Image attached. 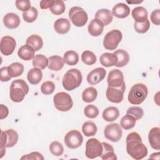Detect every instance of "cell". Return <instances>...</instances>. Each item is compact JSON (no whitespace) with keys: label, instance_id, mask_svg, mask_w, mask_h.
<instances>
[{"label":"cell","instance_id":"1","mask_svg":"<svg viewBox=\"0 0 160 160\" xmlns=\"http://www.w3.org/2000/svg\"><path fill=\"white\" fill-rule=\"evenodd\" d=\"M126 151L136 160H140L148 155V148L142 142L140 135L136 132L129 133L126 137Z\"/></svg>","mask_w":160,"mask_h":160},{"label":"cell","instance_id":"2","mask_svg":"<svg viewBox=\"0 0 160 160\" xmlns=\"http://www.w3.org/2000/svg\"><path fill=\"white\" fill-rule=\"evenodd\" d=\"M29 92V86L23 79L14 80L10 86V99L15 102H21Z\"/></svg>","mask_w":160,"mask_h":160},{"label":"cell","instance_id":"3","mask_svg":"<svg viewBox=\"0 0 160 160\" xmlns=\"http://www.w3.org/2000/svg\"><path fill=\"white\" fill-rule=\"evenodd\" d=\"M82 80V76L81 71L78 69H71L62 78V86L67 91H72L81 85Z\"/></svg>","mask_w":160,"mask_h":160},{"label":"cell","instance_id":"4","mask_svg":"<svg viewBox=\"0 0 160 160\" xmlns=\"http://www.w3.org/2000/svg\"><path fill=\"white\" fill-rule=\"evenodd\" d=\"M148 93V88L142 83H138L132 86L129 92L128 99L129 102L134 105L141 104L146 98Z\"/></svg>","mask_w":160,"mask_h":160},{"label":"cell","instance_id":"5","mask_svg":"<svg viewBox=\"0 0 160 160\" xmlns=\"http://www.w3.org/2000/svg\"><path fill=\"white\" fill-rule=\"evenodd\" d=\"M18 140V134L13 129H7L1 131V158L3 157L6 152V148H12Z\"/></svg>","mask_w":160,"mask_h":160},{"label":"cell","instance_id":"6","mask_svg":"<svg viewBox=\"0 0 160 160\" xmlns=\"http://www.w3.org/2000/svg\"><path fill=\"white\" fill-rule=\"evenodd\" d=\"M53 102L55 108L62 112L68 111L73 106V101L71 96L65 92L56 93L54 96Z\"/></svg>","mask_w":160,"mask_h":160},{"label":"cell","instance_id":"7","mask_svg":"<svg viewBox=\"0 0 160 160\" xmlns=\"http://www.w3.org/2000/svg\"><path fill=\"white\" fill-rule=\"evenodd\" d=\"M69 18L72 24L77 27L84 26L88 19L87 12L79 6H74L70 9Z\"/></svg>","mask_w":160,"mask_h":160},{"label":"cell","instance_id":"8","mask_svg":"<svg viewBox=\"0 0 160 160\" xmlns=\"http://www.w3.org/2000/svg\"><path fill=\"white\" fill-rule=\"evenodd\" d=\"M122 34L118 29H112L109 31L103 40L104 48L108 50H115L121 41Z\"/></svg>","mask_w":160,"mask_h":160},{"label":"cell","instance_id":"9","mask_svg":"<svg viewBox=\"0 0 160 160\" xmlns=\"http://www.w3.org/2000/svg\"><path fill=\"white\" fill-rule=\"evenodd\" d=\"M103 151L102 142L96 138L88 139L86 143L85 155L89 159H94L101 156Z\"/></svg>","mask_w":160,"mask_h":160},{"label":"cell","instance_id":"10","mask_svg":"<svg viewBox=\"0 0 160 160\" xmlns=\"http://www.w3.org/2000/svg\"><path fill=\"white\" fill-rule=\"evenodd\" d=\"M83 142V137L77 130L69 131L64 137V143L70 149H76L81 146Z\"/></svg>","mask_w":160,"mask_h":160},{"label":"cell","instance_id":"11","mask_svg":"<svg viewBox=\"0 0 160 160\" xmlns=\"http://www.w3.org/2000/svg\"><path fill=\"white\" fill-rule=\"evenodd\" d=\"M104 134L106 139L112 142L119 141L122 134L121 126L118 123H111L108 124L104 130Z\"/></svg>","mask_w":160,"mask_h":160},{"label":"cell","instance_id":"12","mask_svg":"<svg viewBox=\"0 0 160 160\" xmlns=\"http://www.w3.org/2000/svg\"><path fill=\"white\" fill-rule=\"evenodd\" d=\"M125 89V82H124L121 86L118 88L108 86L106 92V96L107 99L110 102L113 103L121 102L123 100Z\"/></svg>","mask_w":160,"mask_h":160},{"label":"cell","instance_id":"13","mask_svg":"<svg viewBox=\"0 0 160 160\" xmlns=\"http://www.w3.org/2000/svg\"><path fill=\"white\" fill-rule=\"evenodd\" d=\"M1 52L4 56H9L14 52L16 46V40L11 36H5L1 39Z\"/></svg>","mask_w":160,"mask_h":160},{"label":"cell","instance_id":"14","mask_svg":"<svg viewBox=\"0 0 160 160\" xmlns=\"http://www.w3.org/2000/svg\"><path fill=\"white\" fill-rule=\"evenodd\" d=\"M107 81L108 86L118 88L124 82L123 73L118 69H112L108 73Z\"/></svg>","mask_w":160,"mask_h":160},{"label":"cell","instance_id":"15","mask_svg":"<svg viewBox=\"0 0 160 160\" xmlns=\"http://www.w3.org/2000/svg\"><path fill=\"white\" fill-rule=\"evenodd\" d=\"M106 71L103 68H97L88 73L86 79L91 85H96L104 79Z\"/></svg>","mask_w":160,"mask_h":160},{"label":"cell","instance_id":"16","mask_svg":"<svg viewBox=\"0 0 160 160\" xmlns=\"http://www.w3.org/2000/svg\"><path fill=\"white\" fill-rule=\"evenodd\" d=\"M148 141L152 148L160 149V128L154 127L151 129L148 134Z\"/></svg>","mask_w":160,"mask_h":160},{"label":"cell","instance_id":"17","mask_svg":"<svg viewBox=\"0 0 160 160\" xmlns=\"http://www.w3.org/2000/svg\"><path fill=\"white\" fill-rule=\"evenodd\" d=\"M104 25L99 19L94 18L91 20L88 27V30L90 35L92 36H99L104 30Z\"/></svg>","mask_w":160,"mask_h":160},{"label":"cell","instance_id":"18","mask_svg":"<svg viewBox=\"0 0 160 160\" xmlns=\"http://www.w3.org/2000/svg\"><path fill=\"white\" fill-rule=\"evenodd\" d=\"M20 18L15 13L9 12L3 18V23L4 26L9 29H15L20 24Z\"/></svg>","mask_w":160,"mask_h":160},{"label":"cell","instance_id":"19","mask_svg":"<svg viewBox=\"0 0 160 160\" xmlns=\"http://www.w3.org/2000/svg\"><path fill=\"white\" fill-rule=\"evenodd\" d=\"M112 14L118 18H125L129 15L130 9L127 4L120 2L113 7Z\"/></svg>","mask_w":160,"mask_h":160},{"label":"cell","instance_id":"20","mask_svg":"<svg viewBox=\"0 0 160 160\" xmlns=\"http://www.w3.org/2000/svg\"><path fill=\"white\" fill-rule=\"evenodd\" d=\"M71 28L69 21L66 18L58 19L54 24V29L56 32L60 34H64L69 32Z\"/></svg>","mask_w":160,"mask_h":160},{"label":"cell","instance_id":"21","mask_svg":"<svg viewBox=\"0 0 160 160\" xmlns=\"http://www.w3.org/2000/svg\"><path fill=\"white\" fill-rule=\"evenodd\" d=\"M18 55L24 61H30L35 56V51L32 47L26 44L19 48L18 51Z\"/></svg>","mask_w":160,"mask_h":160},{"label":"cell","instance_id":"22","mask_svg":"<svg viewBox=\"0 0 160 160\" xmlns=\"http://www.w3.org/2000/svg\"><path fill=\"white\" fill-rule=\"evenodd\" d=\"M95 18L100 20L104 26L110 24L113 19V15L108 9H99L95 14Z\"/></svg>","mask_w":160,"mask_h":160},{"label":"cell","instance_id":"23","mask_svg":"<svg viewBox=\"0 0 160 160\" xmlns=\"http://www.w3.org/2000/svg\"><path fill=\"white\" fill-rule=\"evenodd\" d=\"M99 61L101 65L104 67L109 68L116 65L118 58L114 53L104 52L101 55L99 58Z\"/></svg>","mask_w":160,"mask_h":160},{"label":"cell","instance_id":"24","mask_svg":"<svg viewBox=\"0 0 160 160\" xmlns=\"http://www.w3.org/2000/svg\"><path fill=\"white\" fill-rule=\"evenodd\" d=\"M133 19L138 22H143L148 19V13L146 8L142 6L134 8L131 12Z\"/></svg>","mask_w":160,"mask_h":160},{"label":"cell","instance_id":"25","mask_svg":"<svg viewBox=\"0 0 160 160\" xmlns=\"http://www.w3.org/2000/svg\"><path fill=\"white\" fill-rule=\"evenodd\" d=\"M48 69L52 71H58L61 70L64 67V60L63 58H62L59 56L54 55L50 56L48 58Z\"/></svg>","mask_w":160,"mask_h":160},{"label":"cell","instance_id":"26","mask_svg":"<svg viewBox=\"0 0 160 160\" xmlns=\"http://www.w3.org/2000/svg\"><path fill=\"white\" fill-rule=\"evenodd\" d=\"M119 116V109L114 106H109L106 108L102 114V118L107 122H112L116 120Z\"/></svg>","mask_w":160,"mask_h":160},{"label":"cell","instance_id":"27","mask_svg":"<svg viewBox=\"0 0 160 160\" xmlns=\"http://www.w3.org/2000/svg\"><path fill=\"white\" fill-rule=\"evenodd\" d=\"M113 53L118 58V62L115 66L118 68H122L128 64L129 61V55L126 51L120 49L115 51Z\"/></svg>","mask_w":160,"mask_h":160},{"label":"cell","instance_id":"28","mask_svg":"<svg viewBox=\"0 0 160 160\" xmlns=\"http://www.w3.org/2000/svg\"><path fill=\"white\" fill-rule=\"evenodd\" d=\"M42 78V72L41 69L36 68L31 69L27 75V79L30 84L36 85L38 84Z\"/></svg>","mask_w":160,"mask_h":160},{"label":"cell","instance_id":"29","mask_svg":"<svg viewBox=\"0 0 160 160\" xmlns=\"http://www.w3.org/2000/svg\"><path fill=\"white\" fill-rule=\"evenodd\" d=\"M103 146V151L101 156L102 160H116L117 156L114 153L113 147L108 142H102Z\"/></svg>","mask_w":160,"mask_h":160},{"label":"cell","instance_id":"30","mask_svg":"<svg viewBox=\"0 0 160 160\" xmlns=\"http://www.w3.org/2000/svg\"><path fill=\"white\" fill-rule=\"evenodd\" d=\"M26 44L32 47L35 51H38L42 48L43 41L39 36L37 34H32L27 38Z\"/></svg>","mask_w":160,"mask_h":160},{"label":"cell","instance_id":"31","mask_svg":"<svg viewBox=\"0 0 160 160\" xmlns=\"http://www.w3.org/2000/svg\"><path fill=\"white\" fill-rule=\"evenodd\" d=\"M98 91L94 87H89L84 90L82 94V99L85 102H93L97 98Z\"/></svg>","mask_w":160,"mask_h":160},{"label":"cell","instance_id":"32","mask_svg":"<svg viewBox=\"0 0 160 160\" xmlns=\"http://www.w3.org/2000/svg\"><path fill=\"white\" fill-rule=\"evenodd\" d=\"M8 71L11 78L18 77L24 72V66L20 62H13L8 66Z\"/></svg>","mask_w":160,"mask_h":160},{"label":"cell","instance_id":"33","mask_svg":"<svg viewBox=\"0 0 160 160\" xmlns=\"http://www.w3.org/2000/svg\"><path fill=\"white\" fill-rule=\"evenodd\" d=\"M48 59L42 54H37L32 59V66L39 69H45L48 65Z\"/></svg>","mask_w":160,"mask_h":160},{"label":"cell","instance_id":"34","mask_svg":"<svg viewBox=\"0 0 160 160\" xmlns=\"http://www.w3.org/2000/svg\"><path fill=\"white\" fill-rule=\"evenodd\" d=\"M64 62L69 66H74L79 62L78 54L74 51H68L63 56Z\"/></svg>","mask_w":160,"mask_h":160},{"label":"cell","instance_id":"35","mask_svg":"<svg viewBox=\"0 0 160 160\" xmlns=\"http://www.w3.org/2000/svg\"><path fill=\"white\" fill-rule=\"evenodd\" d=\"M97 130L98 128L96 125L91 121L85 122L82 126V131L87 137L94 136L97 132Z\"/></svg>","mask_w":160,"mask_h":160},{"label":"cell","instance_id":"36","mask_svg":"<svg viewBox=\"0 0 160 160\" xmlns=\"http://www.w3.org/2000/svg\"><path fill=\"white\" fill-rule=\"evenodd\" d=\"M136 120L133 116L127 114L126 115L124 116L121 118V122H120V126L124 129L129 130L134 127L136 124Z\"/></svg>","mask_w":160,"mask_h":160},{"label":"cell","instance_id":"37","mask_svg":"<svg viewBox=\"0 0 160 160\" xmlns=\"http://www.w3.org/2000/svg\"><path fill=\"white\" fill-rule=\"evenodd\" d=\"M66 9L64 2L62 0H56L53 5L49 8L51 12L56 16H59L64 13Z\"/></svg>","mask_w":160,"mask_h":160},{"label":"cell","instance_id":"38","mask_svg":"<svg viewBox=\"0 0 160 160\" xmlns=\"http://www.w3.org/2000/svg\"><path fill=\"white\" fill-rule=\"evenodd\" d=\"M81 60L86 65H92L97 60L94 53L91 51H84L81 54Z\"/></svg>","mask_w":160,"mask_h":160},{"label":"cell","instance_id":"39","mask_svg":"<svg viewBox=\"0 0 160 160\" xmlns=\"http://www.w3.org/2000/svg\"><path fill=\"white\" fill-rule=\"evenodd\" d=\"M38 12L34 7H31L28 11L23 12L22 18L27 22H32L35 21L38 18Z\"/></svg>","mask_w":160,"mask_h":160},{"label":"cell","instance_id":"40","mask_svg":"<svg viewBox=\"0 0 160 160\" xmlns=\"http://www.w3.org/2000/svg\"><path fill=\"white\" fill-rule=\"evenodd\" d=\"M49 148L51 153L56 156H60L64 152V148L62 144L56 141L52 142Z\"/></svg>","mask_w":160,"mask_h":160},{"label":"cell","instance_id":"41","mask_svg":"<svg viewBox=\"0 0 160 160\" xmlns=\"http://www.w3.org/2000/svg\"><path fill=\"white\" fill-rule=\"evenodd\" d=\"M99 109L98 108L93 105V104H89L85 107L84 109V115L89 118L94 119L96 118L99 114Z\"/></svg>","mask_w":160,"mask_h":160},{"label":"cell","instance_id":"42","mask_svg":"<svg viewBox=\"0 0 160 160\" xmlns=\"http://www.w3.org/2000/svg\"><path fill=\"white\" fill-rule=\"evenodd\" d=\"M126 112L128 114L133 116L136 121L141 119L144 115L143 109L139 106L130 107L128 109Z\"/></svg>","mask_w":160,"mask_h":160},{"label":"cell","instance_id":"43","mask_svg":"<svg viewBox=\"0 0 160 160\" xmlns=\"http://www.w3.org/2000/svg\"><path fill=\"white\" fill-rule=\"evenodd\" d=\"M150 28V22L148 19L143 22H135L134 24V28L135 31L139 34H144Z\"/></svg>","mask_w":160,"mask_h":160},{"label":"cell","instance_id":"44","mask_svg":"<svg viewBox=\"0 0 160 160\" xmlns=\"http://www.w3.org/2000/svg\"><path fill=\"white\" fill-rule=\"evenodd\" d=\"M55 90V84L53 82L48 81L43 82L41 86V91L42 94L45 95H49L52 94Z\"/></svg>","mask_w":160,"mask_h":160},{"label":"cell","instance_id":"45","mask_svg":"<svg viewBox=\"0 0 160 160\" xmlns=\"http://www.w3.org/2000/svg\"><path fill=\"white\" fill-rule=\"evenodd\" d=\"M16 7L20 11L26 12L28 11L31 7V2L29 0H16L15 1Z\"/></svg>","mask_w":160,"mask_h":160},{"label":"cell","instance_id":"46","mask_svg":"<svg viewBox=\"0 0 160 160\" xmlns=\"http://www.w3.org/2000/svg\"><path fill=\"white\" fill-rule=\"evenodd\" d=\"M21 159H32V160H34V159H38V160H44V158L43 157V156L42 155V154H41L39 152H32L29 154L24 155L23 156H22L21 158Z\"/></svg>","mask_w":160,"mask_h":160},{"label":"cell","instance_id":"47","mask_svg":"<svg viewBox=\"0 0 160 160\" xmlns=\"http://www.w3.org/2000/svg\"><path fill=\"white\" fill-rule=\"evenodd\" d=\"M150 19L151 22L156 25L159 26L160 24V9H157L154 10L150 16Z\"/></svg>","mask_w":160,"mask_h":160},{"label":"cell","instance_id":"48","mask_svg":"<svg viewBox=\"0 0 160 160\" xmlns=\"http://www.w3.org/2000/svg\"><path fill=\"white\" fill-rule=\"evenodd\" d=\"M0 72H1V81L2 82H7L11 79V77L9 75L8 71V66H4L1 68L0 69Z\"/></svg>","mask_w":160,"mask_h":160},{"label":"cell","instance_id":"49","mask_svg":"<svg viewBox=\"0 0 160 160\" xmlns=\"http://www.w3.org/2000/svg\"><path fill=\"white\" fill-rule=\"evenodd\" d=\"M54 0H42L39 2V6L41 9H46L50 8L54 4Z\"/></svg>","mask_w":160,"mask_h":160},{"label":"cell","instance_id":"50","mask_svg":"<svg viewBox=\"0 0 160 160\" xmlns=\"http://www.w3.org/2000/svg\"><path fill=\"white\" fill-rule=\"evenodd\" d=\"M0 107H1V119H3L8 116L9 114V110H8V108L4 104H1Z\"/></svg>","mask_w":160,"mask_h":160},{"label":"cell","instance_id":"51","mask_svg":"<svg viewBox=\"0 0 160 160\" xmlns=\"http://www.w3.org/2000/svg\"><path fill=\"white\" fill-rule=\"evenodd\" d=\"M159 155L160 153L159 152H154L152 153L150 156H149V159H159Z\"/></svg>","mask_w":160,"mask_h":160},{"label":"cell","instance_id":"52","mask_svg":"<svg viewBox=\"0 0 160 160\" xmlns=\"http://www.w3.org/2000/svg\"><path fill=\"white\" fill-rule=\"evenodd\" d=\"M129 4H139V3H141L142 1H139V2H131V1H126Z\"/></svg>","mask_w":160,"mask_h":160}]
</instances>
